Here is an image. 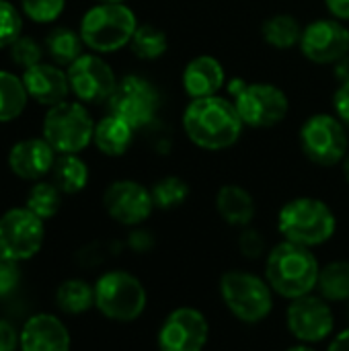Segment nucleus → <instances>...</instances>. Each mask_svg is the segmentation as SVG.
Listing matches in <instances>:
<instances>
[{
    "mask_svg": "<svg viewBox=\"0 0 349 351\" xmlns=\"http://www.w3.org/2000/svg\"><path fill=\"white\" fill-rule=\"evenodd\" d=\"M19 263L21 261H16L14 257H10L8 253L0 249V298L8 296L19 286V280H21Z\"/></svg>",
    "mask_w": 349,
    "mask_h": 351,
    "instance_id": "35",
    "label": "nucleus"
},
{
    "mask_svg": "<svg viewBox=\"0 0 349 351\" xmlns=\"http://www.w3.org/2000/svg\"><path fill=\"white\" fill-rule=\"evenodd\" d=\"M327 351H349V329L341 331V333L331 341V346H329V350Z\"/></svg>",
    "mask_w": 349,
    "mask_h": 351,
    "instance_id": "42",
    "label": "nucleus"
},
{
    "mask_svg": "<svg viewBox=\"0 0 349 351\" xmlns=\"http://www.w3.org/2000/svg\"><path fill=\"white\" fill-rule=\"evenodd\" d=\"M60 206H62V191L53 183H37L27 195V210L41 220L53 218Z\"/></svg>",
    "mask_w": 349,
    "mask_h": 351,
    "instance_id": "31",
    "label": "nucleus"
},
{
    "mask_svg": "<svg viewBox=\"0 0 349 351\" xmlns=\"http://www.w3.org/2000/svg\"><path fill=\"white\" fill-rule=\"evenodd\" d=\"M21 346V333H16V329L0 319V351H16V348Z\"/></svg>",
    "mask_w": 349,
    "mask_h": 351,
    "instance_id": "38",
    "label": "nucleus"
},
{
    "mask_svg": "<svg viewBox=\"0 0 349 351\" xmlns=\"http://www.w3.org/2000/svg\"><path fill=\"white\" fill-rule=\"evenodd\" d=\"M21 351H70L66 325L47 313L33 315L21 329Z\"/></svg>",
    "mask_w": 349,
    "mask_h": 351,
    "instance_id": "17",
    "label": "nucleus"
},
{
    "mask_svg": "<svg viewBox=\"0 0 349 351\" xmlns=\"http://www.w3.org/2000/svg\"><path fill=\"white\" fill-rule=\"evenodd\" d=\"M317 288L327 302L349 300V261H333L321 267Z\"/></svg>",
    "mask_w": 349,
    "mask_h": 351,
    "instance_id": "27",
    "label": "nucleus"
},
{
    "mask_svg": "<svg viewBox=\"0 0 349 351\" xmlns=\"http://www.w3.org/2000/svg\"><path fill=\"white\" fill-rule=\"evenodd\" d=\"M216 210L220 218L237 228H247L257 212L253 195L241 185H222L216 193Z\"/></svg>",
    "mask_w": 349,
    "mask_h": 351,
    "instance_id": "21",
    "label": "nucleus"
},
{
    "mask_svg": "<svg viewBox=\"0 0 349 351\" xmlns=\"http://www.w3.org/2000/svg\"><path fill=\"white\" fill-rule=\"evenodd\" d=\"M107 103H109L111 115L121 117L134 130H138L154 121L158 107H160V97L152 82H148L142 76L132 74L117 82Z\"/></svg>",
    "mask_w": 349,
    "mask_h": 351,
    "instance_id": "10",
    "label": "nucleus"
},
{
    "mask_svg": "<svg viewBox=\"0 0 349 351\" xmlns=\"http://www.w3.org/2000/svg\"><path fill=\"white\" fill-rule=\"evenodd\" d=\"M103 206L105 212L123 226H138L146 222L154 210L150 189L130 179L111 183L103 193Z\"/></svg>",
    "mask_w": 349,
    "mask_h": 351,
    "instance_id": "16",
    "label": "nucleus"
},
{
    "mask_svg": "<svg viewBox=\"0 0 349 351\" xmlns=\"http://www.w3.org/2000/svg\"><path fill=\"white\" fill-rule=\"evenodd\" d=\"M56 304L66 315H82L95 306V286L84 280H66L56 290Z\"/></svg>",
    "mask_w": 349,
    "mask_h": 351,
    "instance_id": "24",
    "label": "nucleus"
},
{
    "mask_svg": "<svg viewBox=\"0 0 349 351\" xmlns=\"http://www.w3.org/2000/svg\"><path fill=\"white\" fill-rule=\"evenodd\" d=\"M66 0H21L23 12L35 23H51L64 10Z\"/></svg>",
    "mask_w": 349,
    "mask_h": 351,
    "instance_id": "34",
    "label": "nucleus"
},
{
    "mask_svg": "<svg viewBox=\"0 0 349 351\" xmlns=\"http://www.w3.org/2000/svg\"><path fill=\"white\" fill-rule=\"evenodd\" d=\"M10 60L23 68L29 70L37 64H41V47L33 37H25L21 35L12 45H10Z\"/></svg>",
    "mask_w": 349,
    "mask_h": 351,
    "instance_id": "33",
    "label": "nucleus"
},
{
    "mask_svg": "<svg viewBox=\"0 0 349 351\" xmlns=\"http://www.w3.org/2000/svg\"><path fill=\"white\" fill-rule=\"evenodd\" d=\"M150 193H152L154 208H160V210H175V208H179L181 204H185V199L189 197V185H187L181 177L169 175V177L158 179V181L152 185Z\"/></svg>",
    "mask_w": 349,
    "mask_h": 351,
    "instance_id": "30",
    "label": "nucleus"
},
{
    "mask_svg": "<svg viewBox=\"0 0 349 351\" xmlns=\"http://www.w3.org/2000/svg\"><path fill=\"white\" fill-rule=\"evenodd\" d=\"M152 243H154L152 241V234L146 232V230H134L130 234V247L134 251H148L152 247Z\"/></svg>",
    "mask_w": 349,
    "mask_h": 351,
    "instance_id": "39",
    "label": "nucleus"
},
{
    "mask_svg": "<svg viewBox=\"0 0 349 351\" xmlns=\"http://www.w3.org/2000/svg\"><path fill=\"white\" fill-rule=\"evenodd\" d=\"M327 10L337 21H349V0H325Z\"/></svg>",
    "mask_w": 349,
    "mask_h": 351,
    "instance_id": "40",
    "label": "nucleus"
},
{
    "mask_svg": "<svg viewBox=\"0 0 349 351\" xmlns=\"http://www.w3.org/2000/svg\"><path fill=\"white\" fill-rule=\"evenodd\" d=\"M239 247H241V253H243L245 257L257 259V257H261V255L265 253V239H263V234H261L259 230L247 226V228L243 230V234H241Z\"/></svg>",
    "mask_w": 349,
    "mask_h": 351,
    "instance_id": "36",
    "label": "nucleus"
},
{
    "mask_svg": "<svg viewBox=\"0 0 349 351\" xmlns=\"http://www.w3.org/2000/svg\"><path fill=\"white\" fill-rule=\"evenodd\" d=\"M82 45L84 41L80 33L66 27H58L45 37V49L51 56V60L60 66L74 64L82 56Z\"/></svg>",
    "mask_w": 349,
    "mask_h": 351,
    "instance_id": "26",
    "label": "nucleus"
},
{
    "mask_svg": "<svg viewBox=\"0 0 349 351\" xmlns=\"http://www.w3.org/2000/svg\"><path fill=\"white\" fill-rule=\"evenodd\" d=\"M53 185L62 193H78L88 183V167L76 154H62L51 169Z\"/></svg>",
    "mask_w": 349,
    "mask_h": 351,
    "instance_id": "25",
    "label": "nucleus"
},
{
    "mask_svg": "<svg viewBox=\"0 0 349 351\" xmlns=\"http://www.w3.org/2000/svg\"><path fill=\"white\" fill-rule=\"evenodd\" d=\"M286 351H315L313 348H309L306 343L304 346H294V348H290V350H286Z\"/></svg>",
    "mask_w": 349,
    "mask_h": 351,
    "instance_id": "44",
    "label": "nucleus"
},
{
    "mask_svg": "<svg viewBox=\"0 0 349 351\" xmlns=\"http://www.w3.org/2000/svg\"><path fill=\"white\" fill-rule=\"evenodd\" d=\"M278 228L286 241L313 249L331 241L337 220L325 202L317 197H296L280 210Z\"/></svg>",
    "mask_w": 349,
    "mask_h": 351,
    "instance_id": "3",
    "label": "nucleus"
},
{
    "mask_svg": "<svg viewBox=\"0 0 349 351\" xmlns=\"http://www.w3.org/2000/svg\"><path fill=\"white\" fill-rule=\"evenodd\" d=\"M144 284L123 269L103 274L95 284V306L103 317L117 323H132L146 311Z\"/></svg>",
    "mask_w": 349,
    "mask_h": 351,
    "instance_id": "5",
    "label": "nucleus"
},
{
    "mask_svg": "<svg viewBox=\"0 0 349 351\" xmlns=\"http://www.w3.org/2000/svg\"><path fill=\"white\" fill-rule=\"evenodd\" d=\"M333 109L337 119L346 125H349V82H341L339 88L333 95Z\"/></svg>",
    "mask_w": 349,
    "mask_h": 351,
    "instance_id": "37",
    "label": "nucleus"
},
{
    "mask_svg": "<svg viewBox=\"0 0 349 351\" xmlns=\"http://www.w3.org/2000/svg\"><path fill=\"white\" fill-rule=\"evenodd\" d=\"M134 140V128L117 115H107L95 125L93 142L107 156H121Z\"/></svg>",
    "mask_w": 349,
    "mask_h": 351,
    "instance_id": "22",
    "label": "nucleus"
},
{
    "mask_svg": "<svg viewBox=\"0 0 349 351\" xmlns=\"http://www.w3.org/2000/svg\"><path fill=\"white\" fill-rule=\"evenodd\" d=\"M300 146L311 162L319 167H335L344 162L349 152L346 125L329 113H317L304 121L300 130Z\"/></svg>",
    "mask_w": 349,
    "mask_h": 351,
    "instance_id": "9",
    "label": "nucleus"
},
{
    "mask_svg": "<svg viewBox=\"0 0 349 351\" xmlns=\"http://www.w3.org/2000/svg\"><path fill=\"white\" fill-rule=\"evenodd\" d=\"M319 261L309 247L284 241L276 245L265 261V280L272 290L288 300L313 294L319 282Z\"/></svg>",
    "mask_w": 349,
    "mask_h": 351,
    "instance_id": "2",
    "label": "nucleus"
},
{
    "mask_svg": "<svg viewBox=\"0 0 349 351\" xmlns=\"http://www.w3.org/2000/svg\"><path fill=\"white\" fill-rule=\"evenodd\" d=\"M138 29L136 14L123 2H99L80 23V37L86 47L99 53H111L130 45Z\"/></svg>",
    "mask_w": 349,
    "mask_h": 351,
    "instance_id": "4",
    "label": "nucleus"
},
{
    "mask_svg": "<svg viewBox=\"0 0 349 351\" xmlns=\"http://www.w3.org/2000/svg\"><path fill=\"white\" fill-rule=\"evenodd\" d=\"M224 68L212 56H197L183 70V88L191 99L214 97L224 86Z\"/></svg>",
    "mask_w": 349,
    "mask_h": 351,
    "instance_id": "20",
    "label": "nucleus"
},
{
    "mask_svg": "<svg viewBox=\"0 0 349 351\" xmlns=\"http://www.w3.org/2000/svg\"><path fill=\"white\" fill-rule=\"evenodd\" d=\"M348 315H349V300H348Z\"/></svg>",
    "mask_w": 349,
    "mask_h": 351,
    "instance_id": "46",
    "label": "nucleus"
},
{
    "mask_svg": "<svg viewBox=\"0 0 349 351\" xmlns=\"http://www.w3.org/2000/svg\"><path fill=\"white\" fill-rule=\"evenodd\" d=\"M220 296L226 308L249 325L261 323L274 308V290L267 280L243 269L226 271L220 278Z\"/></svg>",
    "mask_w": 349,
    "mask_h": 351,
    "instance_id": "6",
    "label": "nucleus"
},
{
    "mask_svg": "<svg viewBox=\"0 0 349 351\" xmlns=\"http://www.w3.org/2000/svg\"><path fill=\"white\" fill-rule=\"evenodd\" d=\"M210 337L206 315L191 306L175 308L160 325L156 343L160 351H204Z\"/></svg>",
    "mask_w": 349,
    "mask_h": 351,
    "instance_id": "11",
    "label": "nucleus"
},
{
    "mask_svg": "<svg viewBox=\"0 0 349 351\" xmlns=\"http://www.w3.org/2000/svg\"><path fill=\"white\" fill-rule=\"evenodd\" d=\"M290 333L302 343H319L327 339L335 327V317L323 296H300L292 300L286 313Z\"/></svg>",
    "mask_w": 349,
    "mask_h": 351,
    "instance_id": "13",
    "label": "nucleus"
},
{
    "mask_svg": "<svg viewBox=\"0 0 349 351\" xmlns=\"http://www.w3.org/2000/svg\"><path fill=\"white\" fill-rule=\"evenodd\" d=\"M243 119L232 101L224 97L191 99L183 111L187 138L204 150H224L237 144L243 134Z\"/></svg>",
    "mask_w": 349,
    "mask_h": 351,
    "instance_id": "1",
    "label": "nucleus"
},
{
    "mask_svg": "<svg viewBox=\"0 0 349 351\" xmlns=\"http://www.w3.org/2000/svg\"><path fill=\"white\" fill-rule=\"evenodd\" d=\"M23 31L21 12L6 0H0V47H10Z\"/></svg>",
    "mask_w": 349,
    "mask_h": 351,
    "instance_id": "32",
    "label": "nucleus"
},
{
    "mask_svg": "<svg viewBox=\"0 0 349 351\" xmlns=\"http://www.w3.org/2000/svg\"><path fill=\"white\" fill-rule=\"evenodd\" d=\"M130 47L140 60H156L169 49V39L167 33L154 25H138Z\"/></svg>",
    "mask_w": 349,
    "mask_h": 351,
    "instance_id": "29",
    "label": "nucleus"
},
{
    "mask_svg": "<svg viewBox=\"0 0 349 351\" xmlns=\"http://www.w3.org/2000/svg\"><path fill=\"white\" fill-rule=\"evenodd\" d=\"M43 220L27 208L8 210L0 218V249L16 261L31 259L43 247Z\"/></svg>",
    "mask_w": 349,
    "mask_h": 351,
    "instance_id": "12",
    "label": "nucleus"
},
{
    "mask_svg": "<svg viewBox=\"0 0 349 351\" xmlns=\"http://www.w3.org/2000/svg\"><path fill=\"white\" fill-rule=\"evenodd\" d=\"M300 51L315 64H337L349 53V29L344 21L319 19L304 27Z\"/></svg>",
    "mask_w": 349,
    "mask_h": 351,
    "instance_id": "15",
    "label": "nucleus"
},
{
    "mask_svg": "<svg viewBox=\"0 0 349 351\" xmlns=\"http://www.w3.org/2000/svg\"><path fill=\"white\" fill-rule=\"evenodd\" d=\"M95 123L80 103H60L43 121V138L60 154H78L93 142Z\"/></svg>",
    "mask_w": 349,
    "mask_h": 351,
    "instance_id": "8",
    "label": "nucleus"
},
{
    "mask_svg": "<svg viewBox=\"0 0 349 351\" xmlns=\"http://www.w3.org/2000/svg\"><path fill=\"white\" fill-rule=\"evenodd\" d=\"M27 88L23 78L10 72H0V121L16 119L27 105Z\"/></svg>",
    "mask_w": 349,
    "mask_h": 351,
    "instance_id": "28",
    "label": "nucleus"
},
{
    "mask_svg": "<svg viewBox=\"0 0 349 351\" xmlns=\"http://www.w3.org/2000/svg\"><path fill=\"white\" fill-rule=\"evenodd\" d=\"M228 93L243 123L249 128H274L286 119L290 109L286 93L276 84L234 78L228 84Z\"/></svg>",
    "mask_w": 349,
    "mask_h": 351,
    "instance_id": "7",
    "label": "nucleus"
},
{
    "mask_svg": "<svg viewBox=\"0 0 349 351\" xmlns=\"http://www.w3.org/2000/svg\"><path fill=\"white\" fill-rule=\"evenodd\" d=\"M341 167H344V175H346V179H348V183H349V152H348V156L344 158Z\"/></svg>",
    "mask_w": 349,
    "mask_h": 351,
    "instance_id": "43",
    "label": "nucleus"
},
{
    "mask_svg": "<svg viewBox=\"0 0 349 351\" xmlns=\"http://www.w3.org/2000/svg\"><path fill=\"white\" fill-rule=\"evenodd\" d=\"M25 88L33 101L39 105H49L56 107L66 101L70 93V82L68 74H64L60 68L51 64H37L23 74Z\"/></svg>",
    "mask_w": 349,
    "mask_h": 351,
    "instance_id": "19",
    "label": "nucleus"
},
{
    "mask_svg": "<svg viewBox=\"0 0 349 351\" xmlns=\"http://www.w3.org/2000/svg\"><path fill=\"white\" fill-rule=\"evenodd\" d=\"M70 90L82 103H103L113 95L117 80L105 60L93 53H82L74 64L68 66Z\"/></svg>",
    "mask_w": 349,
    "mask_h": 351,
    "instance_id": "14",
    "label": "nucleus"
},
{
    "mask_svg": "<svg viewBox=\"0 0 349 351\" xmlns=\"http://www.w3.org/2000/svg\"><path fill=\"white\" fill-rule=\"evenodd\" d=\"M53 152L56 150L47 144L45 138L23 140L12 146L8 154V167L16 177L27 181H37L53 169L56 162Z\"/></svg>",
    "mask_w": 349,
    "mask_h": 351,
    "instance_id": "18",
    "label": "nucleus"
},
{
    "mask_svg": "<svg viewBox=\"0 0 349 351\" xmlns=\"http://www.w3.org/2000/svg\"><path fill=\"white\" fill-rule=\"evenodd\" d=\"M333 66H335V76H337L339 84L341 82H349V53L346 58H341L337 64H333Z\"/></svg>",
    "mask_w": 349,
    "mask_h": 351,
    "instance_id": "41",
    "label": "nucleus"
},
{
    "mask_svg": "<svg viewBox=\"0 0 349 351\" xmlns=\"http://www.w3.org/2000/svg\"><path fill=\"white\" fill-rule=\"evenodd\" d=\"M302 31H304V27L300 25V21L288 12L272 14L261 27L263 39L276 49H292V47L300 45Z\"/></svg>",
    "mask_w": 349,
    "mask_h": 351,
    "instance_id": "23",
    "label": "nucleus"
},
{
    "mask_svg": "<svg viewBox=\"0 0 349 351\" xmlns=\"http://www.w3.org/2000/svg\"><path fill=\"white\" fill-rule=\"evenodd\" d=\"M99 2H123V0H99Z\"/></svg>",
    "mask_w": 349,
    "mask_h": 351,
    "instance_id": "45",
    "label": "nucleus"
}]
</instances>
